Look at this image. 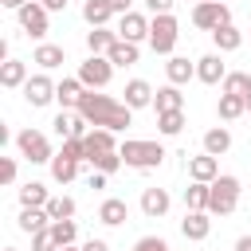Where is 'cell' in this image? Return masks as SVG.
<instances>
[{"label":"cell","mask_w":251,"mask_h":251,"mask_svg":"<svg viewBox=\"0 0 251 251\" xmlns=\"http://www.w3.org/2000/svg\"><path fill=\"white\" fill-rule=\"evenodd\" d=\"M43 227H51V216H47V208H24V212H20V231L35 235V231H43Z\"/></svg>","instance_id":"83f0119b"},{"label":"cell","mask_w":251,"mask_h":251,"mask_svg":"<svg viewBox=\"0 0 251 251\" xmlns=\"http://www.w3.org/2000/svg\"><path fill=\"white\" fill-rule=\"evenodd\" d=\"M188 176H192V180H204V184H212V180L220 176V157H212V153H200V157H192V161H188Z\"/></svg>","instance_id":"2e32d148"},{"label":"cell","mask_w":251,"mask_h":251,"mask_svg":"<svg viewBox=\"0 0 251 251\" xmlns=\"http://www.w3.org/2000/svg\"><path fill=\"white\" fill-rule=\"evenodd\" d=\"M59 243H55V235H51V227H43V231H35L31 235V251H55Z\"/></svg>","instance_id":"ab89813d"},{"label":"cell","mask_w":251,"mask_h":251,"mask_svg":"<svg viewBox=\"0 0 251 251\" xmlns=\"http://www.w3.org/2000/svg\"><path fill=\"white\" fill-rule=\"evenodd\" d=\"M153 106H157V114H165V110H180V106H184V94H180V86H176V82L161 86V90L153 94Z\"/></svg>","instance_id":"d4e9b609"},{"label":"cell","mask_w":251,"mask_h":251,"mask_svg":"<svg viewBox=\"0 0 251 251\" xmlns=\"http://www.w3.org/2000/svg\"><path fill=\"white\" fill-rule=\"evenodd\" d=\"M129 4H133V0H110V8H114L118 16H126V12H129Z\"/></svg>","instance_id":"bcb514c9"},{"label":"cell","mask_w":251,"mask_h":251,"mask_svg":"<svg viewBox=\"0 0 251 251\" xmlns=\"http://www.w3.org/2000/svg\"><path fill=\"white\" fill-rule=\"evenodd\" d=\"M55 86H59V82H51L47 75H31V78L24 82V98H27V106H47V102L55 98Z\"/></svg>","instance_id":"30bf717a"},{"label":"cell","mask_w":251,"mask_h":251,"mask_svg":"<svg viewBox=\"0 0 251 251\" xmlns=\"http://www.w3.org/2000/svg\"><path fill=\"white\" fill-rule=\"evenodd\" d=\"M47 216L51 220H71L75 216V200L71 196H51L47 200Z\"/></svg>","instance_id":"8d00e7d4"},{"label":"cell","mask_w":251,"mask_h":251,"mask_svg":"<svg viewBox=\"0 0 251 251\" xmlns=\"http://www.w3.org/2000/svg\"><path fill=\"white\" fill-rule=\"evenodd\" d=\"M184 208L188 212H208V184L204 180H192L184 188Z\"/></svg>","instance_id":"1f68e13d"},{"label":"cell","mask_w":251,"mask_h":251,"mask_svg":"<svg viewBox=\"0 0 251 251\" xmlns=\"http://www.w3.org/2000/svg\"><path fill=\"white\" fill-rule=\"evenodd\" d=\"M67 161H86V141L82 137H63V149H59Z\"/></svg>","instance_id":"f35d334b"},{"label":"cell","mask_w":251,"mask_h":251,"mask_svg":"<svg viewBox=\"0 0 251 251\" xmlns=\"http://www.w3.org/2000/svg\"><path fill=\"white\" fill-rule=\"evenodd\" d=\"M122 94H126L122 102H126L129 110H141V106H153V86H149L145 78H129Z\"/></svg>","instance_id":"9a60e30c"},{"label":"cell","mask_w":251,"mask_h":251,"mask_svg":"<svg viewBox=\"0 0 251 251\" xmlns=\"http://www.w3.org/2000/svg\"><path fill=\"white\" fill-rule=\"evenodd\" d=\"M55 251H82V247H75V243H67V247H55Z\"/></svg>","instance_id":"681fc988"},{"label":"cell","mask_w":251,"mask_h":251,"mask_svg":"<svg viewBox=\"0 0 251 251\" xmlns=\"http://www.w3.org/2000/svg\"><path fill=\"white\" fill-rule=\"evenodd\" d=\"M31 63H39L43 71H55V67L67 63V55H63V47H55V43H39L35 55H31Z\"/></svg>","instance_id":"cb8c5ba5"},{"label":"cell","mask_w":251,"mask_h":251,"mask_svg":"<svg viewBox=\"0 0 251 251\" xmlns=\"http://www.w3.org/2000/svg\"><path fill=\"white\" fill-rule=\"evenodd\" d=\"M145 8L153 16H161V12H173V0H145Z\"/></svg>","instance_id":"7bdbcfd3"},{"label":"cell","mask_w":251,"mask_h":251,"mask_svg":"<svg viewBox=\"0 0 251 251\" xmlns=\"http://www.w3.org/2000/svg\"><path fill=\"white\" fill-rule=\"evenodd\" d=\"M16 149H20V157H27L31 165H51V141H47V133H39V129H20L16 133Z\"/></svg>","instance_id":"5b68a950"},{"label":"cell","mask_w":251,"mask_h":251,"mask_svg":"<svg viewBox=\"0 0 251 251\" xmlns=\"http://www.w3.org/2000/svg\"><path fill=\"white\" fill-rule=\"evenodd\" d=\"M39 4H43L47 12H63V8H67V0H39Z\"/></svg>","instance_id":"f6af8a7d"},{"label":"cell","mask_w":251,"mask_h":251,"mask_svg":"<svg viewBox=\"0 0 251 251\" xmlns=\"http://www.w3.org/2000/svg\"><path fill=\"white\" fill-rule=\"evenodd\" d=\"M47 184H39V180H27L24 188H20V204L24 208H47Z\"/></svg>","instance_id":"f1b7e54d"},{"label":"cell","mask_w":251,"mask_h":251,"mask_svg":"<svg viewBox=\"0 0 251 251\" xmlns=\"http://www.w3.org/2000/svg\"><path fill=\"white\" fill-rule=\"evenodd\" d=\"M90 165H94L98 173H106V176H110V173H118L126 161H122V153H118V149H110V153H94V157H90Z\"/></svg>","instance_id":"d590c367"},{"label":"cell","mask_w":251,"mask_h":251,"mask_svg":"<svg viewBox=\"0 0 251 251\" xmlns=\"http://www.w3.org/2000/svg\"><path fill=\"white\" fill-rule=\"evenodd\" d=\"M239 204V176H216L208 184V212L212 216H231Z\"/></svg>","instance_id":"3957f363"},{"label":"cell","mask_w":251,"mask_h":251,"mask_svg":"<svg viewBox=\"0 0 251 251\" xmlns=\"http://www.w3.org/2000/svg\"><path fill=\"white\" fill-rule=\"evenodd\" d=\"M0 4H4V8H12V12H20V8L27 4V0H0Z\"/></svg>","instance_id":"c3c4849f"},{"label":"cell","mask_w":251,"mask_h":251,"mask_svg":"<svg viewBox=\"0 0 251 251\" xmlns=\"http://www.w3.org/2000/svg\"><path fill=\"white\" fill-rule=\"evenodd\" d=\"M192 24L200 31H216V27L231 24V12L224 0H200V4H192Z\"/></svg>","instance_id":"8992f818"},{"label":"cell","mask_w":251,"mask_h":251,"mask_svg":"<svg viewBox=\"0 0 251 251\" xmlns=\"http://www.w3.org/2000/svg\"><path fill=\"white\" fill-rule=\"evenodd\" d=\"M51 235H55L59 247H67V243H75L78 227H75V220H51Z\"/></svg>","instance_id":"74e56055"},{"label":"cell","mask_w":251,"mask_h":251,"mask_svg":"<svg viewBox=\"0 0 251 251\" xmlns=\"http://www.w3.org/2000/svg\"><path fill=\"white\" fill-rule=\"evenodd\" d=\"M0 180H4V184L16 180V157H4V161H0Z\"/></svg>","instance_id":"b9f144b4"},{"label":"cell","mask_w":251,"mask_h":251,"mask_svg":"<svg viewBox=\"0 0 251 251\" xmlns=\"http://www.w3.org/2000/svg\"><path fill=\"white\" fill-rule=\"evenodd\" d=\"M82 141H86V161H90L94 153H110V149H118V145H114V129H106V126H94Z\"/></svg>","instance_id":"e0dca14e"},{"label":"cell","mask_w":251,"mask_h":251,"mask_svg":"<svg viewBox=\"0 0 251 251\" xmlns=\"http://www.w3.org/2000/svg\"><path fill=\"white\" fill-rule=\"evenodd\" d=\"M110 16H118V12L110 8V0H82V20H86L90 27H106Z\"/></svg>","instance_id":"44dd1931"},{"label":"cell","mask_w":251,"mask_h":251,"mask_svg":"<svg viewBox=\"0 0 251 251\" xmlns=\"http://www.w3.org/2000/svg\"><path fill=\"white\" fill-rule=\"evenodd\" d=\"M51 126H55V133H59V137H86V133H90V129H86L90 122H86L78 110H75V114H71V110H59Z\"/></svg>","instance_id":"8fae6325"},{"label":"cell","mask_w":251,"mask_h":251,"mask_svg":"<svg viewBox=\"0 0 251 251\" xmlns=\"http://www.w3.org/2000/svg\"><path fill=\"white\" fill-rule=\"evenodd\" d=\"M133 251H169V243H165L161 235H145V239L133 243Z\"/></svg>","instance_id":"60d3db41"},{"label":"cell","mask_w":251,"mask_h":251,"mask_svg":"<svg viewBox=\"0 0 251 251\" xmlns=\"http://www.w3.org/2000/svg\"><path fill=\"white\" fill-rule=\"evenodd\" d=\"M196 78H200V82H208V86L224 82V78H227L224 59H220V55H200V59H196Z\"/></svg>","instance_id":"4fadbf2b"},{"label":"cell","mask_w":251,"mask_h":251,"mask_svg":"<svg viewBox=\"0 0 251 251\" xmlns=\"http://www.w3.org/2000/svg\"><path fill=\"white\" fill-rule=\"evenodd\" d=\"M78 114H82L90 126H106V129L122 133V129L129 126V114H133V110H129L126 102L110 98V94H94V90H86L82 102H78Z\"/></svg>","instance_id":"6da1fadb"},{"label":"cell","mask_w":251,"mask_h":251,"mask_svg":"<svg viewBox=\"0 0 251 251\" xmlns=\"http://www.w3.org/2000/svg\"><path fill=\"white\" fill-rule=\"evenodd\" d=\"M16 16H20V27H24L31 39H43V35H47V8H43L39 0H27Z\"/></svg>","instance_id":"ba28073f"},{"label":"cell","mask_w":251,"mask_h":251,"mask_svg":"<svg viewBox=\"0 0 251 251\" xmlns=\"http://www.w3.org/2000/svg\"><path fill=\"white\" fill-rule=\"evenodd\" d=\"M247 114H251V94H247Z\"/></svg>","instance_id":"f907efd6"},{"label":"cell","mask_w":251,"mask_h":251,"mask_svg":"<svg viewBox=\"0 0 251 251\" xmlns=\"http://www.w3.org/2000/svg\"><path fill=\"white\" fill-rule=\"evenodd\" d=\"M157 129H161L165 137H176V133L184 129V110H165V114H157Z\"/></svg>","instance_id":"d6a6232c"},{"label":"cell","mask_w":251,"mask_h":251,"mask_svg":"<svg viewBox=\"0 0 251 251\" xmlns=\"http://www.w3.org/2000/svg\"><path fill=\"white\" fill-rule=\"evenodd\" d=\"M82 94H86V86H82V78H78V75H75V78H63V82L55 86V102H59L63 110H78Z\"/></svg>","instance_id":"5bb4252c"},{"label":"cell","mask_w":251,"mask_h":251,"mask_svg":"<svg viewBox=\"0 0 251 251\" xmlns=\"http://www.w3.org/2000/svg\"><path fill=\"white\" fill-rule=\"evenodd\" d=\"M165 75H169V82H176V86H184L188 78H196V63H188L184 55H173V59L165 63Z\"/></svg>","instance_id":"7402d4cb"},{"label":"cell","mask_w":251,"mask_h":251,"mask_svg":"<svg viewBox=\"0 0 251 251\" xmlns=\"http://www.w3.org/2000/svg\"><path fill=\"white\" fill-rule=\"evenodd\" d=\"M235 251H251V235H239L235 239Z\"/></svg>","instance_id":"7dc6e473"},{"label":"cell","mask_w":251,"mask_h":251,"mask_svg":"<svg viewBox=\"0 0 251 251\" xmlns=\"http://www.w3.org/2000/svg\"><path fill=\"white\" fill-rule=\"evenodd\" d=\"M176 35H180V27H176V16H173V12H161V16L149 20V47H153L157 55H173Z\"/></svg>","instance_id":"277c9868"},{"label":"cell","mask_w":251,"mask_h":251,"mask_svg":"<svg viewBox=\"0 0 251 251\" xmlns=\"http://www.w3.org/2000/svg\"><path fill=\"white\" fill-rule=\"evenodd\" d=\"M126 216H129V204H126V200H118V196L102 200V208H98V220H102L106 227H118V224H126Z\"/></svg>","instance_id":"ffe728a7"},{"label":"cell","mask_w":251,"mask_h":251,"mask_svg":"<svg viewBox=\"0 0 251 251\" xmlns=\"http://www.w3.org/2000/svg\"><path fill=\"white\" fill-rule=\"evenodd\" d=\"M216 114H220L224 122H235L239 114H247V98H243V94H220Z\"/></svg>","instance_id":"484cf974"},{"label":"cell","mask_w":251,"mask_h":251,"mask_svg":"<svg viewBox=\"0 0 251 251\" xmlns=\"http://www.w3.org/2000/svg\"><path fill=\"white\" fill-rule=\"evenodd\" d=\"M114 43H118V31H110V27H90V31H86V47H90V55H106Z\"/></svg>","instance_id":"603a6c76"},{"label":"cell","mask_w":251,"mask_h":251,"mask_svg":"<svg viewBox=\"0 0 251 251\" xmlns=\"http://www.w3.org/2000/svg\"><path fill=\"white\" fill-rule=\"evenodd\" d=\"M208 216H212V212H184V220H180V235L192 239V243L208 239V235H212V220H208Z\"/></svg>","instance_id":"7c38bea8"},{"label":"cell","mask_w":251,"mask_h":251,"mask_svg":"<svg viewBox=\"0 0 251 251\" xmlns=\"http://www.w3.org/2000/svg\"><path fill=\"white\" fill-rule=\"evenodd\" d=\"M231 149V133L224 129V126H212L208 133H204V153H212V157H224Z\"/></svg>","instance_id":"4316f807"},{"label":"cell","mask_w":251,"mask_h":251,"mask_svg":"<svg viewBox=\"0 0 251 251\" xmlns=\"http://www.w3.org/2000/svg\"><path fill=\"white\" fill-rule=\"evenodd\" d=\"M78 78H82L86 90H102V86L114 78V63H110L106 55H90L86 63H78Z\"/></svg>","instance_id":"52a82bcc"},{"label":"cell","mask_w":251,"mask_h":251,"mask_svg":"<svg viewBox=\"0 0 251 251\" xmlns=\"http://www.w3.org/2000/svg\"><path fill=\"white\" fill-rule=\"evenodd\" d=\"M118 39H129V43H141V39H149V20L141 16V12H126L122 20H118Z\"/></svg>","instance_id":"9c48e42d"},{"label":"cell","mask_w":251,"mask_h":251,"mask_svg":"<svg viewBox=\"0 0 251 251\" xmlns=\"http://www.w3.org/2000/svg\"><path fill=\"white\" fill-rule=\"evenodd\" d=\"M51 176H55L59 184L75 180V176H78V161H67L63 153H55V157H51Z\"/></svg>","instance_id":"836d02e7"},{"label":"cell","mask_w":251,"mask_h":251,"mask_svg":"<svg viewBox=\"0 0 251 251\" xmlns=\"http://www.w3.org/2000/svg\"><path fill=\"white\" fill-rule=\"evenodd\" d=\"M169 204H173V200H169V192H165V188H145V192H141V212H145V216H153V220H157V216H165V212H169Z\"/></svg>","instance_id":"d6986e66"},{"label":"cell","mask_w":251,"mask_h":251,"mask_svg":"<svg viewBox=\"0 0 251 251\" xmlns=\"http://www.w3.org/2000/svg\"><path fill=\"white\" fill-rule=\"evenodd\" d=\"M106 59H110L114 67H129V63H137V43H129V39H118V43L106 51Z\"/></svg>","instance_id":"4dcf8cb0"},{"label":"cell","mask_w":251,"mask_h":251,"mask_svg":"<svg viewBox=\"0 0 251 251\" xmlns=\"http://www.w3.org/2000/svg\"><path fill=\"white\" fill-rule=\"evenodd\" d=\"M4 251H16V247H4Z\"/></svg>","instance_id":"816d5d0a"},{"label":"cell","mask_w":251,"mask_h":251,"mask_svg":"<svg viewBox=\"0 0 251 251\" xmlns=\"http://www.w3.org/2000/svg\"><path fill=\"white\" fill-rule=\"evenodd\" d=\"M212 39H216V47H220V55H224V51H235V47L243 43V31H239L235 24H224V27L212 31Z\"/></svg>","instance_id":"f546056e"},{"label":"cell","mask_w":251,"mask_h":251,"mask_svg":"<svg viewBox=\"0 0 251 251\" xmlns=\"http://www.w3.org/2000/svg\"><path fill=\"white\" fill-rule=\"evenodd\" d=\"M31 75H27V63H20V59H4V67H0V86H8V90H16V86H24Z\"/></svg>","instance_id":"ac0fdd59"},{"label":"cell","mask_w":251,"mask_h":251,"mask_svg":"<svg viewBox=\"0 0 251 251\" xmlns=\"http://www.w3.org/2000/svg\"><path fill=\"white\" fill-rule=\"evenodd\" d=\"M118 153H122V161H126L129 169H141V173H145V169H157V165L165 161V145H161V141H137V137H133V141H122Z\"/></svg>","instance_id":"7a4b0ae2"},{"label":"cell","mask_w":251,"mask_h":251,"mask_svg":"<svg viewBox=\"0 0 251 251\" xmlns=\"http://www.w3.org/2000/svg\"><path fill=\"white\" fill-rule=\"evenodd\" d=\"M192 4H200V0H192Z\"/></svg>","instance_id":"f5cc1de1"},{"label":"cell","mask_w":251,"mask_h":251,"mask_svg":"<svg viewBox=\"0 0 251 251\" xmlns=\"http://www.w3.org/2000/svg\"><path fill=\"white\" fill-rule=\"evenodd\" d=\"M224 86V94H251V75H243V71H227V78L220 82Z\"/></svg>","instance_id":"e575fe53"},{"label":"cell","mask_w":251,"mask_h":251,"mask_svg":"<svg viewBox=\"0 0 251 251\" xmlns=\"http://www.w3.org/2000/svg\"><path fill=\"white\" fill-rule=\"evenodd\" d=\"M82 251H110V243H106V239H86Z\"/></svg>","instance_id":"ee69618b"}]
</instances>
